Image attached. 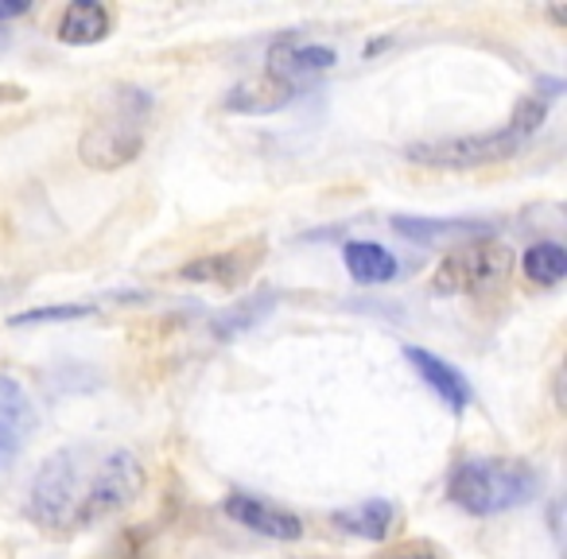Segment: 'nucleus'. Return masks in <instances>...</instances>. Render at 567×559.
I'll list each match as a JSON object with an SVG mask.
<instances>
[{
	"label": "nucleus",
	"instance_id": "nucleus-6",
	"mask_svg": "<svg viewBox=\"0 0 567 559\" xmlns=\"http://www.w3.org/2000/svg\"><path fill=\"white\" fill-rule=\"evenodd\" d=\"M141 489H144V466L133 451H110L105 458H97L94 478H90L86 509H82V528L97 525V520L133 505L141 497Z\"/></svg>",
	"mask_w": 567,
	"mask_h": 559
},
{
	"label": "nucleus",
	"instance_id": "nucleus-14",
	"mask_svg": "<svg viewBox=\"0 0 567 559\" xmlns=\"http://www.w3.org/2000/svg\"><path fill=\"white\" fill-rule=\"evenodd\" d=\"M393 229L401 237H412V241H458V237H489L486 226L471 218H458V221H432V218H396Z\"/></svg>",
	"mask_w": 567,
	"mask_h": 559
},
{
	"label": "nucleus",
	"instance_id": "nucleus-12",
	"mask_svg": "<svg viewBox=\"0 0 567 559\" xmlns=\"http://www.w3.org/2000/svg\"><path fill=\"white\" fill-rule=\"evenodd\" d=\"M113 28V17L105 4L97 0H79L59 17V40L71 43V48H90V43H102Z\"/></svg>",
	"mask_w": 567,
	"mask_h": 559
},
{
	"label": "nucleus",
	"instance_id": "nucleus-2",
	"mask_svg": "<svg viewBox=\"0 0 567 559\" xmlns=\"http://www.w3.org/2000/svg\"><path fill=\"white\" fill-rule=\"evenodd\" d=\"M447 494L474 517H494L533 501L540 494V474L520 458H466L451 474Z\"/></svg>",
	"mask_w": 567,
	"mask_h": 559
},
{
	"label": "nucleus",
	"instance_id": "nucleus-19",
	"mask_svg": "<svg viewBox=\"0 0 567 559\" xmlns=\"http://www.w3.org/2000/svg\"><path fill=\"white\" fill-rule=\"evenodd\" d=\"M385 559H440V551L424 540H409V544H396L393 551H385Z\"/></svg>",
	"mask_w": 567,
	"mask_h": 559
},
{
	"label": "nucleus",
	"instance_id": "nucleus-20",
	"mask_svg": "<svg viewBox=\"0 0 567 559\" xmlns=\"http://www.w3.org/2000/svg\"><path fill=\"white\" fill-rule=\"evenodd\" d=\"M24 12H28L24 0H17V4H9V0H0V20H17V17H24Z\"/></svg>",
	"mask_w": 567,
	"mask_h": 559
},
{
	"label": "nucleus",
	"instance_id": "nucleus-13",
	"mask_svg": "<svg viewBox=\"0 0 567 559\" xmlns=\"http://www.w3.org/2000/svg\"><path fill=\"white\" fill-rule=\"evenodd\" d=\"M342 260H347L350 276H354L358 284H389L396 276V257L373 241H350L342 249Z\"/></svg>",
	"mask_w": 567,
	"mask_h": 559
},
{
	"label": "nucleus",
	"instance_id": "nucleus-3",
	"mask_svg": "<svg viewBox=\"0 0 567 559\" xmlns=\"http://www.w3.org/2000/svg\"><path fill=\"white\" fill-rule=\"evenodd\" d=\"M90 478H94V463H86V447H66L55 451L40 474L32 478L28 489V517L43 528H82V509L90 497Z\"/></svg>",
	"mask_w": 567,
	"mask_h": 559
},
{
	"label": "nucleus",
	"instance_id": "nucleus-9",
	"mask_svg": "<svg viewBox=\"0 0 567 559\" xmlns=\"http://www.w3.org/2000/svg\"><path fill=\"white\" fill-rule=\"evenodd\" d=\"M226 517H234L237 525L252 528V532L268 536V540H300L303 520L296 513L280 509V505L265 501V497L249 494H229L226 497Z\"/></svg>",
	"mask_w": 567,
	"mask_h": 559
},
{
	"label": "nucleus",
	"instance_id": "nucleus-11",
	"mask_svg": "<svg viewBox=\"0 0 567 559\" xmlns=\"http://www.w3.org/2000/svg\"><path fill=\"white\" fill-rule=\"evenodd\" d=\"M404 358H409L412 370H416L420 377L435 389V396H443V404H447L451 412H463L466 404H471L474 393H471V385H466V377L455 370V365H447L443 358L427 354V350H420V346H404Z\"/></svg>",
	"mask_w": 567,
	"mask_h": 559
},
{
	"label": "nucleus",
	"instance_id": "nucleus-7",
	"mask_svg": "<svg viewBox=\"0 0 567 559\" xmlns=\"http://www.w3.org/2000/svg\"><path fill=\"white\" fill-rule=\"evenodd\" d=\"M334 66V51L331 48H319V43H303V40H280L272 43L265 59V79L280 82L284 90H292L300 94L303 86L327 74Z\"/></svg>",
	"mask_w": 567,
	"mask_h": 559
},
{
	"label": "nucleus",
	"instance_id": "nucleus-17",
	"mask_svg": "<svg viewBox=\"0 0 567 559\" xmlns=\"http://www.w3.org/2000/svg\"><path fill=\"white\" fill-rule=\"evenodd\" d=\"M520 268H525V276L533 280V284L540 288H551L564 280L567 272V252L559 241H536L525 249V257H520Z\"/></svg>",
	"mask_w": 567,
	"mask_h": 559
},
{
	"label": "nucleus",
	"instance_id": "nucleus-18",
	"mask_svg": "<svg viewBox=\"0 0 567 559\" xmlns=\"http://www.w3.org/2000/svg\"><path fill=\"white\" fill-rule=\"evenodd\" d=\"M94 308H35L12 319V327H32V323H71V319H86Z\"/></svg>",
	"mask_w": 567,
	"mask_h": 559
},
{
	"label": "nucleus",
	"instance_id": "nucleus-16",
	"mask_svg": "<svg viewBox=\"0 0 567 559\" xmlns=\"http://www.w3.org/2000/svg\"><path fill=\"white\" fill-rule=\"evenodd\" d=\"M292 97H296L292 90H284L280 82H272V79L241 82V86L226 97V110L229 113H276L292 102Z\"/></svg>",
	"mask_w": 567,
	"mask_h": 559
},
{
	"label": "nucleus",
	"instance_id": "nucleus-5",
	"mask_svg": "<svg viewBox=\"0 0 567 559\" xmlns=\"http://www.w3.org/2000/svg\"><path fill=\"white\" fill-rule=\"evenodd\" d=\"M520 136L513 128H497L486 136H455V141H432L412 144L409 159L420 167H440V172H471V167L502 164L520 148Z\"/></svg>",
	"mask_w": 567,
	"mask_h": 559
},
{
	"label": "nucleus",
	"instance_id": "nucleus-15",
	"mask_svg": "<svg viewBox=\"0 0 567 559\" xmlns=\"http://www.w3.org/2000/svg\"><path fill=\"white\" fill-rule=\"evenodd\" d=\"M334 528L350 536H362V540H385L389 525H393V505L389 501H365L354 505V509H342L331 517Z\"/></svg>",
	"mask_w": 567,
	"mask_h": 559
},
{
	"label": "nucleus",
	"instance_id": "nucleus-4",
	"mask_svg": "<svg viewBox=\"0 0 567 559\" xmlns=\"http://www.w3.org/2000/svg\"><path fill=\"white\" fill-rule=\"evenodd\" d=\"M513 252L494 237H474V241L451 245V252L435 268V292L440 296H486L509 280Z\"/></svg>",
	"mask_w": 567,
	"mask_h": 559
},
{
	"label": "nucleus",
	"instance_id": "nucleus-1",
	"mask_svg": "<svg viewBox=\"0 0 567 559\" xmlns=\"http://www.w3.org/2000/svg\"><path fill=\"white\" fill-rule=\"evenodd\" d=\"M148 121H152V97L136 86L110 90L102 110L90 117L86 133L79 141V156L94 172H117V167L133 164L141 156L144 141H148Z\"/></svg>",
	"mask_w": 567,
	"mask_h": 559
},
{
	"label": "nucleus",
	"instance_id": "nucleus-8",
	"mask_svg": "<svg viewBox=\"0 0 567 559\" xmlns=\"http://www.w3.org/2000/svg\"><path fill=\"white\" fill-rule=\"evenodd\" d=\"M260 257H265V241L237 245V249H229V252H214V257H203V260H190V265H183L179 280H190V284L234 288L260 265Z\"/></svg>",
	"mask_w": 567,
	"mask_h": 559
},
{
	"label": "nucleus",
	"instance_id": "nucleus-10",
	"mask_svg": "<svg viewBox=\"0 0 567 559\" xmlns=\"http://www.w3.org/2000/svg\"><path fill=\"white\" fill-rule=\"evenodd\" d=\"M28 432H32V401L17 377L0 373V466L17 458Z\"/></svg>",
	"mask_w": 567,
	"mask_h": 559
}]
</instances>
